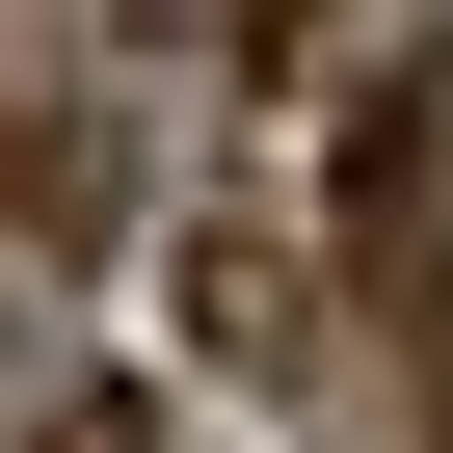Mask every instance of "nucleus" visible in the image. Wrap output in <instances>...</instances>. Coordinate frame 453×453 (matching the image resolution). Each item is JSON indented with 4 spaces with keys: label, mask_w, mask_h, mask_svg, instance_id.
Masks as SVG:
<instances>
[{
    "label": "nucleus",
    "mask_w": 453,
    "mask_h": 453,
    "mask_svg": "<svg viewBox=\"0 0 453 453\" xmlns=\"http://www.w3.org/2000/svg\"><path fill=\"white\" fill-rule=\"evenodd\" d=\"M27 453H160V426H134V400H107V373H81V400H54V426H27Z\"/></svg>",
    "instance_id": "obj_4"
},
{
    "label": "nucleus",
    "mask_w": 453,
    "mask_h": 453,
    "mask_svg": "<svg viewBox=\"0 0 453 453\" xmlns=\"http://www.w3.org/2000/svg\"><path fill=\"white\" fill-rule=\"evenodd\" d=\"M134 27H160V54H267L294 0H134Z\"/></svg>",
    "instance_id": "obj_3"
},
{
    "label": "nucleus",
    "mask_w": 453,
    "mask_h": 453,
    "mask_svg": "<svg viewBox=\"0 0 453 453\" xmlns=\"http://www.w3.org/2000/svg\"><path fill=\"white\" fill-rule=\"evenodd\" d=\"M347 294L400 347H453V81H373V134H347Z\"/></svg>",
    "instance_id": "obj_1"
},
{
    "label": "nucleus",
    "mask_w": 453,
    "mask_h": 453,
    "mask_svg": "<svg viewBox=\"0 0 453 453\" xmlns=\"http://www.w3.org/2000/svg\"><path fill=\"white\" fill-rule=\"evenodd\" d=\"M187 294H213V347H241V373H320V267H294V241H213Z\"/></svg>",
    "instance_id": "obj_2"
}]
</instances>
